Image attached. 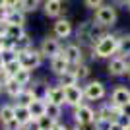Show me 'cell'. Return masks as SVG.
Returning <instances> with one entry per match:
<instances>
[{
  "label": "cell",
  "instance_id": "cell-32",
  "mask_svg": "<svg viewBox=\"0 0 130 130\" xmlns=\"http://www.w3.org/2000/svg\"><path fill=\"white\" fill-rule=\"evenodd\" d=\"M18 54L14 53V51H2L0 53V60H2V64H8V62H12V60H16Z\"/></svg>",
  "mask_w": 130,
  "mask_h": 130
},
{
  "label": "cell",
  "instance_id": "cell-15",
  "mask_svg": "<svg viewBox=\"0 0 130 130\" xmlns=\"http://www.w3.org/2000/svg\"><path fill=\"white\" fill-rule=\"evenodd\" d=\"M12 120H16V105L14 103H2L0 105V124L4 126Z\"/></svg>",
  "mask_w": 130,
  "mask_h": 130
},
{
  "label": "cell",
  "instance_id": "cell-46",
  "mask_svg": "<svg viewBox=\"0 0 130 130\" xmlns=\"http://www.w3.org/2000/svg\"><path fill=\"white\" fill-rule=\"evenodd\" d=\"M126 6H128V8H130V0H126Z\"/></svg>",
  "mask_w": 130,
  "mask_h": 130
},
{
  "label": "cell",
  "instance_id": "cell-41",
  "mask_svg": "<svg viewBox=\"0 0 130 130\" xmlns=\"http://www.w3.org/2000/svg\"><path fill=\"white\" fill-rule=\"evenodd\" d=\"M6 18H8V10L4 6H0V22H6Z\"/></svg>",
  "mask_w": 130,
  "mask_h": 130
},
{
  "label": "cell",
  "instance_id": "cell-29",
  "mask_svg": "<svg viewBox=\"0 0 130 130\" xmlns=\"http://www.w3.org/2000/svg\"><path fill=\"white\" fill-rule=\"evenodd\" d=\"M4 68H6V72H8V74L14 78L18 72L23 68V66H22V62H20V58H16V60H12V62H8V64H4Z\"/></svg>",
  "mask_w": 130,
  "mask_h": 130
},
{
  "label": "cell",
  "instance_id": "cell-35",
  "mask_svg": "<svg viewBox=\"0 0 130 130\" xmlns=\"http://www.w3.org/2000/svg\"><path fill=\"white\" fill-rule=\"evenodd\" d=\"M115 124H119V126H120L122 130L130 128V117H124V115H120V117H119V120H117Z\"/></svg>",
  "mask_w": 130,
  "mask_h": 130
},
{
  "label": "cell",
  "instance_id": "cell-1",
  "mask_svg": "<svg viewBox=\"0 0 130 130\" xmlns=\"http://www.w3.org/2000/svg\"><path fill=\"white\" fill-rule=\"evenodd\" d=\"M117 49H119V35L115 33H107L103 39H99L97 43L91 47V53H93V58H113L117 56Z\"/></svg>",
  "mask_w": 130,
  "mask_h": 130
},
{
  "label": "cell",
  "instance_id": "cell-26",
  "mask_svg": "<svg viewBox=\"0 0 130 130\" xmlns=\"http://www.w3.org/2000/svg\"><path fill=\"white\" fill-rule=\"evenodd\" d=\"M25 35L22 25H8V31H6V37L12 39V41H18V39H22Z\"/></svg>",
  "mask_w": 130,
  "mask_h": 130
},
{
  "label": "cell",
  "instance_id": "cell-25",
  "mask_svg": "<svg viewBox=\"0 0 130 130\" xmlns=\"http://www.w3.org/2000/svg\"><path fill=\"white\" fill-rule=\"evenodd\" d=\"M14 80L20 82L23 87H29V86L33 84V72H31V70H27V68H22V70H20L16 76H14Z\"/></svg>",
  "mask_w": 130,
  "mask_h": 130
},
{
  "label": "cell",
  "instance_id": "cell-5",
  "mask_svg": "<svg viewBox=\"0 0 130 130\" xmlns=\"http://www.w3.org/2000/svg\"><path fill=\"white\" fill-rule=\"evenodd\" d=\"M18 58H20V62H22L23 68H27V70H31V72H33V70H37L39 66L43 64L45 56L41 54V51H39V49H35V47H33L31 51H27V53H22L20 56H18Z\"/></svg>",
  "mask_w": 130,
  "mask_h": 130
},
{
  "label": "cell",
  "instance_id": "cell-11",
  "mask_svg": "<svg viewBox=\"0 0 130 130\" xmlns=\"http://www.w3.org/2000/svg\"><path fill=\"white\" fill-rule=\"evenodd\" d=\"M45 101H47V103H54V105L64 107L66 105V101H64V86H60V84H51L49 89H47Z\"/></svg>",
  "mask_w": 130,
  "mask_h": 130
},
{
  "label": "cell",
  "instance_id": "cell-36",
  "mask_svg": "<svg viewBox=\"0 0 130 130\" xmlns=\"http://www.w3.org/2000/svg\"><path fill=\"white\" fill-rule=\"evenodd\" d=\"M95 128L97 130H113V122H109V120H95Z\"/></svg>",
  "mask_w": 130,
  "mask_h": 130
},
{
  "label": "cell",
  "instance_id": "cell-40",
  "mask_svg": "<svg viewBox=\"0 0 130 130\" xmlns=\"http://www.w3.org/2000/svg\"><path fill=\"white\" fill-rule=\"evenodd\" d=\"M120 115L130 117V103H126V105H122V107H120Z\"/></svg>",
  "mask_w": 130,
  "mask_h": 130
},
{
  "label": "cell",
  "instance_id": "cell-24",
  "mask_svg": "<svg viewBox=\"0 0 130 130\" xmlns=\"http://www.w3.org/2000/svg\"><path fill=\"white\" fill-rule=\"evenodd\" d=\"M91 27H93V22H84L80 23V27H78V39H80L82 43H87L89 45V37H91Z\"/></svg>",
  "mask_w": 130,
  "mask_h": 130
},
{
  "label": "cell",
  "instance_id": "cell-17",
  "mask_svg": "<svg viewBox=\"0 0 130 130\" xmlns=\"http://www.w3.org/2000/svg\"><path fill=\"white\" fill-rule=\"evenodd\" d=\"M14 105H16V120L22 126L29 124V122L33 120V115H31V111H29V107H25V105H18V103H14Z\"/></svg>",
  "mask_w": 130,
  "mask_h": 130
},
{
  "label": "cell",
  "instance_id": "cell-38",
  "mask_svg": "<svg viewBox=\"0 0 130 130\" xmlns=\"http://www.w3.org/2000/svg\"><path fill=\"white\" fill-rule=\"evenodd\" d=\"M23 130H41V126H39V120H37V119H33L29 124L23 126Z\"/></svg>",
  "mask_w": 130,
  "mask_h": 130
},
{
  "label": "cell",
  "instance_id": "cell-45",
  "mask_svg": "<svg viewBox=\"0 0 130 130\" xmlns=\"http://www.w3.org/2000/svg\"><path fill=\"white\" fill-rule=\"evenodd\" d=\"M126 76H128V78H130V66H128V72H126Z\"/></svg>",
  "mask_w": 130,
  "mask_h": 130
},
{
  "label": "cell",
  "instance_id": "cell-47",
  "mask_svg": "<svg viewBox=\"0 0 130 130\" xmlns=\"http://www.w3.org/2000/svg\"><path fill=\"white\" fill-rule=\"evenodd\" d=\"M0 6H4V0H0Z\"/></svg>",
  "mask_w": 130,
  "mask_h": 130
},
{
  "label": "cell",
  "instance_id": "cell-10",
  "mask_svg": "<svg viewBox=\"0 0 130 130\" xmlns=\"http://www.w3.org/2000/svg\"><path fill=\"white\" fill-rule=\"evenodd\" d=\"M62 51H64V54H66V58H68V62H70L72 68L84 62V49H82V45H78V43H68Z\"/></svg>",
  "mask_w": 130,
  "mask_h": 130
},
{
  "label": "cell",
  "instance_id": "cell-14",
  "mask_svg": "<svg viewBox=\"0 0 130 130\" xmlns=\"http://www.w3.org/2000/svg\"><path fill=\"white\" fill-rule=\"evenodd\" d=\"M64 4L62 0H45V14L49 18H60L64 12Z\"/></svg>",
  "mask_w": 130,
  "mask_h": 130
},
{
  "label": "cell",
  "instance_id": "cell-12",
  "mask_svg": "<svg viewBox=\"0 0 130 130\" xmlns=\"http://www.w3.org/2000/svg\"><path fill=\"white\" fill-rule=\"evenodd\" d=\"M53 33H54L56 39H68L72 33H74V27H72V23L68 22L66 18H58L53 25Z\"/></svg>",
  "mask_w": 130,
  "mask_h": 130
},
{
  "label": "cell",
  "instance_id": "cell-3",
  "mask_svg": "<svg viewBox=\"0 0 130 130\" xmlns=\"http://www.w3.org/2000/svg\"><path fill=\"white\" fill-rule=\"evenodd\" d=\"M72 119L76 126H91L95 124V109L91 103H82L72 109Z\"/></svg>",
  "mask_w": 130,
  "mask_h": 130
},
{
  "label": "cell",
  "instance_id": "cell-43",
  "mask_svg": "<svg viewBox=\"0 0 130 130\" xmlns=\"http://www.w3.org/2000/svg\"><path fill=\"white\" fill-rule=\"evenodd\" d=\"M72 130H87V126H76V124H74V126H72Z\"/></svg>",
  "mask_w": 130,
  "mask_h": 130
},
{
  "label": "cell",
  "instance_id": "cell-34",
  "mask_svg": "<svg viewBox=\"0 0 130 130\" xmlns=\"http://www.w3.org/2000/svg\"><path fill=\"white\" fill-rule=\"evenodd\" d=\"M84 4H86V8H89V10H97V8H101L103 6V0H84Z\"/></svg>",
  "mask_w": 130,
  "mask_h": 130
},
{
  "label": "cell",
  "instance_id": "cell-44",
  "mask_svg": "<svg viewBox=\"0 0 130 130\" xmlns=\"http://www.w3.org/2000/svg\"><path fill=\"white\" fill-rule=\"evenodd\" d=\"M2 91H4V86H2V84H0V95H2Z\"/></svg>",
  "mask_w": 130,
  "mask_h": 130
},
{
  "label": "cell",
  "instance_id": "cell-27",
  "mask_svg": "<svg viewBox=\"0 0 130 130\" xmlns=\"http://www.w3.org/2000/svg\"><path fill=\"white\" fill-rule=\"evenodd\" d=\"M74 72H76V76H78V80L80 82H86L87 78H89V66H87V62H82V64H78V66H74Z\"/></svg>",
  "mask_w": 130,
  "mask_h": 130
},
{
  "label": "cell",
  "instance_id": "cell-31",
  "mask_svg": "<svg viewBox=\"0 0 130 130\" xmlns=\"http://www.w3.org/2000/svg\"><path fill=\"white\" fill-rule=\"evenodd\" d=\"M39 120V126H41V130H53V126H54V122L56 120H53L49 117V115H43L41 119H37Z\"/></svg>",
  "mask_w": 130,
  "mask_h": 130
},
{
  "label": "cell",
  "instance_id": "cell-30",
  "mask_svg": "<svg viewBox=\"0 0 130 130\" xmlns=\"http://www.w3.org/2000/svg\"><path fill=\"white\" fill-rule=\"evenodd\" d=\"M39 4H41V0H22V10L25 12H35L39 8Z\"/></svg>",
  "mask_w": 130,
  "mask_h": 130
},
{
  "label": "cell",
  "instance_id": "cell-8",
  "mask_svg": "<svg viewBox=\"0 0 130 130\" xmlns=\"http://www.w3.org/2000/svg\"><path fill=\"white\" fill-rule=\"evenodd\" d=\"M107 72H109V76H113V78L126 76V72H128V62H126V58L124 56H113V58H109Z\"/></svg>",
  "mask_w": 130,
  "mask_h": 130
},
{
  "label": "cell",
  "instance_id": "cell-22",
  "mask_svg": "<svg viewBox=\"0 0 130 130\" xmlns=\"http://www.w3.org/2000/svg\"><path fill=\"white\" fill-rule=\"evenodd\" d=\"M35 99H37V95L33 93V89H31V87H25V89H23V91H22V93H20V95L16 97V101H14V103L29 107V105H31L33 101H35Z\"/></svg>",
  "mask_w": 130,
  "mask_h": 130
},
{
  "label": "cell",
  "instance_id": "cell-28",
  "mask_svg": "<svg viewBox=\"0 0 130 130\" xmlns=\"http://www.w3.org/2000/svg\"><path fill=\"white\" fill-rule=\"evenodd\" d=\"M62 109L60 105H54V103H47V115H49L53 120H60L62 119Z\"/></svg>",
  "mask_w": 130,
  "mask_h": 130
},
{
  "label": "cell",
  "instance_id": "cell-16",
  "mask_svg": "<svg viewBox=\"0 0 130 130\" xmlns=\"http://www.w3.org/2000/svg\"><path fill=\"white\" fill-rule=\"evenodd\" d=\"M23 89H25V87H23L20 82H16L14 78H10V80L4 84V93H6L10 99H14V101H16V97L23 91Z\"/></svg>",
  "mask_w": 130,
  "mask_h": 130
},
{
  "label": "cell",
  "instance_id": "cell-2",
  "mask_svg": "<svg viewBox=\"0 0 130 130\" xmlns=\"http://www.w3.org/2000/svg\"><path fill=\"white\" fill-rule=\"evenodd\" d=\"M82 87H84V97L87 103H99L107 97V87L99 80H87Z\"/></svg>",
  "mask_w": 130,
  "mask_h": 130
},
{
  "label": "cell",
  "instance_id": "cell-6",
  "mask_svg": "<svg viewBox=\"0 0 130 130\" xmlns=\"http://www.w3.org/2000/svg\"><path fill=\"white\" fill-rule=\"evenodd\" d=\"M64 101H66V107H78L82 103H87L86 97H84V87L78 84V86H68L64 87Z\"/></svg>",
  "mask_w": 130,
  "mask_h": 130
},
{
  "label": "cell",
  "instance_id": "cell-39",
  "mask_svg": "<svg viewBox=\"0 0 130 130\" xmlns=\"http://www.w3.org/2000/svg\"><path fill=\"white\" fill-rule=\"evenodd\" d=\"M53 130H72V128H70L68 124H64L62 120H56V122H54V126H53Z\"/></svg>",
  "mask_w": 130,
  "mask_h": 130
},
{
  "label": "cell",
  "instance_id": "cell-20",
  "mask_svg": "<svg viewBox=\"0 0 130 130\" xmlns=\"http://www.w3.org/2000/svg\"><path fill=\"white\" fill-rule=\"evenodd\" d=\"M6 22L10 23V25H25V12L20 8V10H12L8 12V18H6Z\"/></svg>",
  "mask_w": 130,
  "mask_h": 130
},
{
  "label": "cell",
  "instance_id": "cell-37",
  "mask_svg": "<svg viewBox=\"0 0 130 130\" xmlns=\"http://www.w3.org/2000/svg\"><path fill=\"white\" fill-rule=\"evenodd\" d=\"M2 128H4V130H22L23 126L20 124L18 120H12V122H8V124H4V126H2Z\"/></svg>",
  "mask_w": 130,
  "mask_h": 130
},
{
  "label": "cell",
  "instance_id": "cell-18",
  "mask_svg": "<svg viewBox=\"0 0 130 130\" xmlns=\"http://www.w3.org/2000/svg\"><path fill=\"white\" fill-rule=\"evenodd\" d=\"M56 84H60V86H64V87H68V86H78V84H80V80H78L76 72H74V68H70V70H66L62 76L56 78Z\"/></svg>",
  "mask_w": 130,
  "mask_h": 130
},
{
  "label": "cell",
  "instance_id": "cell-9",
  "mask_svg": "<svg viewBox=\"0 0 130 130\" xmlns=\"http://www.w3.org/2000/svg\"><path fill=\"white\" fill-rule=\"evenodd\" d=\"M62 49H64V47H62ZM49 66H51V72H53L56 78L62 76L66 70H70V68H72L70 62H68V58H66V54H64V51H60L56 56H53V58L49 60Z\"/></svg>",
  "mask_w": 130,
  "mask_h": 130
},
{
  "label": "cell",
  "instance_id": "cell-23",
  "mask_svg": "<svg viewBox=\"0 0 130 130\" xmlns=\"http://www.w3.org/2000/svg\"><path fill=\"white\" fill-rule=\"evenodd\" d=\"M117 56H130V33L126 35H120L119 37V49H117Z\"/></svg>",
  "mask_w": 130,
  "mask_h": 130
},
{
  "label": "cell",
  "instance_id": "cell-42",
  "mask_svg": "<svg viewBox=\"0 0 130 130\" xmlns=\"http://www.w3.org/2000/svg\"><path fill=\"white\" fill-rule=\"evenodd\" d=\"M2 51H4V37L0 35V53H2Z\"/></svg>",
  "mask_w": 130,
  "mask_h": 130
},
{
  "label": "cell",
  "instance_id": "cell-21",
  "mask_svg": "<svg viewBox=\"0 0 130 130\" xmlns=\"http://www.w3.org/2000/svg\"><path fill=\"white\" fill-rule=\"evenodd\" d=\"M29 111H31L33 119H41L43 115H47V101H45V99H35V101L29 105Z\"/></svg>",
  "mask_w": 130,
  "mask_h": 130
},
{
  "label": "cell",
  "instance_id": "cell-13",
  "mask_svg": "<svg viewBox=\"0 0 130 130\" xmlns=\"http://www.w3.org/2000/svg\"><path fill=\"white\" fill-rule=\"evenodd\" d=\"M111 103L117 105V107H122V105L130 103V89L126 86H117L111 91Z\"/></svg>",
  "mask_w": 130,
  "mask_h": 130
},
{
  "label": "cell",
  "instance_id": "cell-19",
  "mask_svg": "<svg viewBox=\"0 0 130 130\" xmlns=\"http://www.w3.org/2000/svg\"><path fill=\"white\" fill-rule=\"evenodd\" d=\"M33 49V43H31V39L27 37V33L23 35L22 39H18V41H14V53L20 56L22 53H27V51H31Z\"/></svg>",
  "mask_w": 130,
  "mask_h": 130
},
{
  "label": "cell",
  "instance_id": "cell-7",
  "mask_svg": "<svg viewBox=\"0 0 130 130\" xmlns=\"http://www.w3.org/2000/svg\"><path fill=\"white\" fill-rule=\"evenodd\" d=\"M39 51H41V54H43L45 58L51 60L53 56H56L62 51V45H60V41L56 37H45L41 41V45H39Z\"/></svg>",
  "mask_w": 130,
  "mask_h": 130
},
{
  "label": "cell",
  "instance_id": "cell-33",
  "mask_svg": "<svg viewBox=\"0 0 130 130\" xmlns=\"http://www.w3.org/2000/svg\"><path fill=\"white\" fill-rule=\"evenodd\" d=\"M4 8H6L8 12L20 10V8H22V0H4Z\"/></svg>",
  "mask_w": 130,
  "mask_h": 130
},
{
  "label": "cell",
  "instance_id": "cell-48",
  "mask_svg": "<svg viewBox=\"0 0 130 130\" xmlns=\"http://www.w3.org/2000/svg\"><path fill=\"white\" fill-rule=\"evenodd\" d=\"M126 130H130V128H126Z\"/></svg>",
  "mask_w": 130,
  "mask_h": 130
},
{
  "label": "cell",
  "instance_id": "cell-4",
  "mask_svg": "<svg viewBox=\"0 0 130 130\" xmlns=\"http://www.w3.org/2000/svg\"><path fill=\"white\" fill-rule=\"evenodd\" d=\"M93 22L103 27H113L117 23V6L115 4H103L101 8L93 12Z\"/></svg>",
  "mask_w": 130,
  "mask_h": 130
}]
</instances>
